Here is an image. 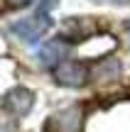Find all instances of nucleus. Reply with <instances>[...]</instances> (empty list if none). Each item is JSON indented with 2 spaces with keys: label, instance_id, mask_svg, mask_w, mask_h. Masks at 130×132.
<instances>
[{
  "label": "nucleus",
  "instance_id": "nucleus-1",
  "mask_svg": "<svg viewBox=\"0 0 130 132\" xmlns=\"http://www.w3.org/2000/svg\"><path fill=\"white\" fill-rule=\"evenodd\" d=\"M52 24L54 22H52V17H49L47 12H34V15H29V17H25V20H15V22L10 24V32L17 39L27 42V44H37L39 39L52 29Z\"/></svg>",
  "mask_w": 130,
  "mask_h": 132
},
{
  "label": "nucleus",
  "instance_id": "nucleus-10",
  "mask_svg": "<svg viewBox=\"0 0 130 132\" xmlns=\"http://www.w3.org/2000/svg\"><path fill=\"white\" fill-rule=\"evenodd\" d=\"M113 3H128V0H113Z\"/></svg>",
  "mask_w": 130,
  "mask_h": 132
},
{
  "label": "nucleus",
  "instance_id": "nucleus-3",
  "mask_svg": "<svg viewBox=\"0 0 130 132\" xmlns=\"http://www.w3.org/2000/svg\"><path fill=\"white\" fill-rule=\"evenodd\" d=\"M54 78L57 83L69 86V88H79L88 81V69L79 61H71V59H64L62 64L54 69Z\"/></svg>",
  "mask_w": 130,
  "mask_h": 132
},
{
  "label": "nucleus",
  "instance_id": "nucleus-9",
  "mask_svg": "<svg viewBox=\"0 0 130 132\" xmlns=\"http://www.w3.org/2000/svg\"><path fill=\"white\" fill-rule=\"evenodd\" d=\"M125 29H128V37H130V22H128V27H125Z\"/></svg>",
  "mask_w": 130,
  "mask_h": 132
},
{
  "label": "nucleus",
  "instance_id": "nucleus-5",
  "mask_svg": "<svg viewBox=\"0 0 130 132\" xmlns=\"http://www.w3.org/2000/svg\"><path fill=\"white\" fill-rule=\"evenodd\" d=\"M32 103H34L32 90H27V88H12L7 95H5V100H3L5 110H10L12 115H25V113H29Z\"/></svg>",
  "mask_w": 130,
  "mask_h": 132
},
{
  "label": "nucleus",
  "instance_id": "nucleus-4",
  "mask_svg": "<svg viewBox=\"0 0 130 132\" xmlns=\"http://www.w3.org/2000/svg\"><path fill=\"white\" fill-rule=\"evenodd\" d=\"M66 52H69V44L64 42V37L59 39H47L44 42V47L39 49V61H42L44 69H57L59 64L66 59Z\"/></svg>",
  "mask_w": 130,
  "mask_h": 132
},
{
  "label": "nucleus",
  "instance_id": "nucleus-8",
  "mask_svg": "<svg viewBox=\"0 0 130 132\" xmlns=\"http://www.w3.org/2000/svg\"><path fill=\"white\" fill-rule=\"evenodd\" d=\"M32 0H5V5L7 7H25V5H29Z\"/></svg>",
  "mask_w": 130,
  "mask_h": 132
},
{
  "label": "nucleus",
  "instance_id": "nucleus-7",
  "mask_svg": "<svg viewBox=\"0 0 130 132\" xmlns=\"http://www.w3.org/2000/svg\"><path fill=\"white\" fill-rule=\"evenodd\" d=\"M54 5H57V0H42V3H39V12H47L49 15V10H52Z\"/></svg>",
  "mask_w": 130,
  "mask_h": 132
},
{
  "label": "nucleus",
  "instance_id": "nucleus-6",
  "mask_svg": "<svg viewBox=\"0 0 130 132\" xmlns=\"http://www.w3.org/2000/svg\"><path fill=\"white\" fill-rule=\"evenodd\" d=\"M93 32V20L91 17H69L66 20V27H64V34L74 39H81L88 37Z\"/></svg>",
  "mask_w": 130,
  "mask_h": 132
},
{
  "label": "nucleus",
  "instance_id": "nucleus-2",
  "mask_svg": "<svg viewBox=\"0 0 130 132\" xmlns=\"http://www.w3.org/2000/svg\"><path fill=\"white\" fill-rule=\"evenodd\" d=\"M83 127V110L81 105H71L66 110H59L47 122V132H81Z\"/></svg>",
  "mask_w": 130,
  "mask_h": 132
}]
</instances>
